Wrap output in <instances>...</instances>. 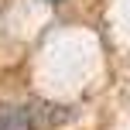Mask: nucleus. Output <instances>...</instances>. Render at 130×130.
I'll use <instances>...</instances> for the list:
<instances>
[{
  "mask_svg": "<svg viewBox=\"0 0 130 130\" xmlns=\"http://www.w3.org/2000/svg\"><path fill=\"white\" fill-rule=\"evenodd\" d=\"M0 130H38V117L27 106H10L0 113Z\"/></svg>",
  "mask_w": 130,
  "mask_h": 130,
  "instance_id": "obj_1",
  "label": "nucleus"
},
{
  "mask_svg": "<svg viewBox=\"0 0 130 130\" xmlns=\"http://www.w3.org/2000/svg\"><path fill=\"white\" fill-rule=\"evenodd\" d=\"M45 4H62V0H45Z\"/></svg>",
  "mask_w": 130,
  "mask_h": 130,
  "instance_id": "obj_2",
  "label": "nucleus"
}]
</instances>
